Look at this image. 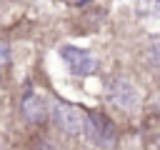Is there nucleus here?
<instances>
[{
  "instance_id": "nucleus-1",
  "label": "nucleus",
  "mask_w": 160,
  "mask_h": 150,
  "mask_svg": "<svg viewBox=\"0 0 160 150\" xmlns=\"http://www.w3.org/2000/svg\"><path fill=\"white\" fill-rule=\"evenodd\" d=\"M52 118H55V122H58L68 135H85V130H88V115H85L78 105L55 102Z\"/></svg>"
},
{
  "instance_id": "nucleus-2",
  "label": "nucleus",
  "mask_w": 160,
  "mask_h": 150,
  "mask_svg": "<svg viewBox=\"0 0 160 150\" xmlns=\"http://www.w3.org/2000/svg\"><path fill=\"white\" fill-rule=\"evenodd\" d=\"M108 98H110V102H112L115 108H120V110H135V108H138V100H140V92H138V88H135L130 80L115 78V80L110 82Z\"/></svg>"
},
{
  "instance_id": "nucleus-3",
  "label": "nucleus",
  "mask_w": 160,
  "mask_h": 150,
  "mask_svg": "<svg viewBox=\"0 0 160 150\" xmlns=\"http://www.w3.org/2000/svg\"><path fill=\"white\" fill-rule=\"evenodd\" d=\"M62 60L70 65V70L75 75H90L95 68H98V60L90 50H80V48H72V45H65L62 50Z\"/></svg>"
},
{
  "instance_id": "nucleus-4",
  "label": "nucleus",
  "mask_w": 160,
  "mask_h": 150,
  "mask_svg": "<svg viewBox=\"0 0 160 150\" xmlns=\"http://www.w3.org/2000/svg\"><path fill=\"white\" fill-rule=\"evenodd\" d=\"M85 132H90L98 145H112L115 142V128L102 115H88V130Z\"/></svg>"
},
{
  "instance_id": "nucleus-5",
  "label": "nucleus",
  "mask_w": 160,
  "mask_h": 150,
  "mask_svg": "<svg viewBox=\"0 0 160 150\" xmlns=\"http://www.w3.org/2000/svg\"><path fill=\"white\" fill-rule=\"evenodd\" d=\"M22 118L28 120V122H42L45 120V115H48V105H45V100L38 95V92H28L25 98H22Z\"/></svg>"
},
{
  "instance_id": "nucleus-6",
  "label": "nucleus",
  "mask_w": 160,
  "mask_h": 150,
  "mask_svg": "<svg viewBox=\"0 0 160 150\" xmlns=\"http://www.w3.org/2000/svg\"><path fill=\"white\" fill-rule=\"evenodd\" d=\"M138 15H140V18L160 20V0H142V2L138 5Z\"/></svg>"
},
{
  "instance_id": "nucleus-7",
  "label": "nucleus",
  "mask_w": 160,
  "mask_h": 150,
  "mask_svg": "<svg viewBox=\"0 0 160 150\" xmlns=\"http://www.w3.org/2000/svg\"><path fill=\"white\" fill-rule=\"evenodd\" d=\"M148 60L152 65H160V35H155L148 45Z\"/></svg>"
},
{
  "instance_id": "nucleus-8",
  "label": "nucleus",
  "mask_w": 160,
  "mask_h": 150,
  "mask_svg": "<svg viewBox=\"0 0 160 150\" xmlns=\"http://www.w3.org/2000/svg\"><path fill=\"white\" fill-rule=\"evenodd\" d=\"M8 65H10V48H8V42L0 40V70H5Z\"/></svg>"
},
{
  "instance_id": "nucleus-9",
  "label": "nucleus",
  "mask_w": 160,
  "mask_h": 150,
  "mask_svg": "<svg viewBox=\"0 0 160 150\" xmlns=\"http://www.w3.org/2000/svg\"><path fill=\"white\" fill-rule=\"evenodd\" d=\"M150 150H160V138H155V140H152V145H150Z\"/></svg>"
},
{
  "instance_id": "nucleus-10",
  "label": "nucleus",
  "mask_w": 160,
  "mask_h": 150,
  "mask_svg": "<svg viewBox=\"0 0 160 150\" xmlns=\"http://www.w3.org/2000/svg\"><path fill=\"white\" fill-rule=\"evenodd\" d=\"M70 2H75V5H80V2H85V0H70Z\"/></svg>"
}]
</instances>
